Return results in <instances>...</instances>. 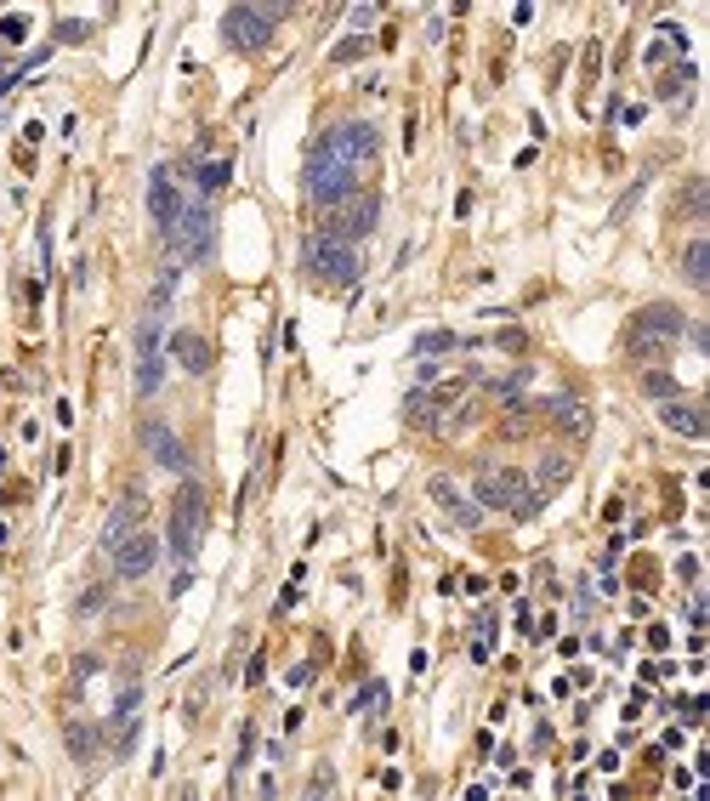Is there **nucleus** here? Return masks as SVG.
I'll return each instance as SVG.
<instances>
[{"mask_svg": "<svg viewBox=\"0 0 710 801\" xmlns=\"http://www.w3.org/2000/svg\"><path fill=\"white\" fill-rule=\"evenodd\" d=\"M302 182H307V194L319 199V205H341L347 194H358V171L341 160L336 148L324 143V137H313V148H307V171H302Z\"/></svg>", "mask_w": 710, "mask_h": 801, "instance_id": "obj_1", "label": "nucleus"}, {"mask_svg": "<svg viewBox=\"0 0 710 801\" xmlns=\"http://www.w3.org/2000/svg\"><path fill=\"white\" fill-rule=\"evenodd\" d=\"M472 495H478V506L517 512V517H529L534 506H540V489H534L523 472H512V466H483L478 483H472Z\"/></svg>", "mask_w": 710, "mask_h": 801, "instance_id": "obj_2", "label": "nucleus"}, {"mask_svg": "<svg viewBox=\"0 0 710 801\" xmlns=\"http://www.w3.org/2000/svg\"><path fill=\"white\" fill-rule=\"evenodd\" d=\"M302 262L319 273L324 285H353V279H358V250L341 245V239H330V233H313V239H307Z\"/></svg>", "mask_w": 710, "mask_h": 801, "instance_id": "obj_3", "label": "nucleus"}, {"mask_svg": "<svg viewBox=\"0 0 710 801\" xmlns=\"http://www.w3.org/2000/svg\"><path fill=\"white\" fill-rule=\"evenodd\" d=\"M375 222H381V199L375 194H347L341 205H330V222H324L319 233H330V239H341V245H358L364 233H375Z\"/></svg>", "mask_w": 710, "mask_h": 801, "instance_id": "obj_4", "label": "nucleus"}, {"mask_svg": "<svg viewBox=\"0 0 710 801\" xmlns=\"http://www.w3.org/2000/svg\"><path fill=\"white\" fill-rule=\"evenodd\" d=\"M688 330V319L676 313L671 302H654V307H642L637 324H631V353H665L676 336Z\"/></svg>", "mask_w": 710, "mask_h": 801, "instance_id": "obj_5", "label": "nucleus"}, {"mask_svg": "<svg viewBox=\"0 0 710 801\" xmlns=\"http://www.w3.org/2000/svg\"><path fill=\"white\" fill-rule=\"evenodd\" d=\"M279 6H228V18H222V35L239 46V52H256V46H267L273 40V29H279Z\"/></svg>", "mask_w": 710, "mask_h": 801, "instance_id": "obj_6", "label": "nucleus"}, {"mask_svg": "<svg viewBox=\"0 0 710 801\" xmlns=\"http://www.w3.org/2000/svg\"><path fill=\"white\" fill-rule=\"evenodd\" d=\"M199 529H205V489L199 483H182L177 506H171V552L188 563L199 552Z\"/></svg>", "mask_w": 710, "mask_h": 801, "instance_id": "obj_7", "label": "nucleus"}, {"mask_svg": "<svg viewBox=\"0 0 710 801\" xmlns=\"http://www.w3.org/2000/svg\"><path fill=\"white\" fill-rule=\"evenodd\" d=\"M324 143L336 148L353 171H364V165H375V154H381V131L364 125V120H353V125H330V131H324Z\"/></svg>", "mask_w": 710, "mask_h": 801, "instance_id": "obj_8", "label": "nucleus"}, {"mask_svg": "<svg viewBox=\"0 0 710 801\" xmlns=\"http://www.w3.org/2000/svg\"><path fill=\"white\" fill-rule=\"evenodd\" d=\"M165 245H171V250H182L188 262H205V256H211V211H205L199 199H188V205H182V222H177V233H171Z\"/></svg>", "mask_w": 710, "mask_h": 801, "instance_id": "obj_9", "label": "nucleus"}, {"mask_svg": "<svg viewBox=\"0 0 710 801\" xmlns=\"http://www.w3.org/2000/svg\"><path fill=\"white\" fill-rule=\"evenodd\" d=\"M182 205H188V199L177 194V177H171V171H154V177H148V216H154V228L165 233V239H171V233H177V222H182Z\"/></svg>", "mask_w": 710, "mask_h": 801, "instance_id": "obj_10", "label": "nucleus"}, {"mask_svg": "<svg viewBox=\"0 0 710 801\" xmlns=\"http://www.w3.org/2000/svg\"><path fill=\"white\" fill-rule=\"evenodd\" d=\"M108 557H114L120 580H142V574L160 563V540H154L148 529H137V534H125V540H120V546H114Z\"/></svg>", "mask_w": 710, "mask_h": 801, "instance_id": "obj_11", "label": "nucleus"}, {"mask_svg": "<svg viewBox=\"0 0 710 801\" xmlns=\"http://www.w3.org/2000/svg\"><path fill=\"white\" fill-rule=\"evenodd\" d=\"M137 392L142 398L160 392V313H148L137 330Z\"/></svg>", "mask_w": 710, "mask_h": 801, "instance_id": "obj_12", "label": "nucleus"}, {"mask_svg": "<svg viewBox=\"0 0 710 801\" xmlns=\"http://www.w3.org/2000/svg\"><path fill=\"white\" fill-rule=\"evenodd\" d=\"M142 517H148V495H142V489H125L120 506H114V512H108V523H103V546H108V552L120 546L125 534L142 529Z\"/></svg>", "mask_w": 710, "mask_h": 801, "instance_id": "obj_13", "label": "nucleus"}, {"mask_svg": "<svg viewBox=\"0 0 710 801\" xmlns=\"http://www.w3.org/2000/svg\"><path fill=\"white\" fill-rule=\"evenodd\" d=\"M659 427H665V432H682V438H705L710 421H705V410H699V404H688V398H665V404H659Z\"/></svg>", "mask_w": 710, "mask_h": 801, "instance_id": "obj_14", "label": "nucleus"}, {"mask_svg": "<svg viewBox=\"0 0 710 801\" xmlns=\"http://www.w3.org/2000/svg\"><path fill=\"white\" fill-rule=\"evenodd\" d=\"M142 444H148V455H154L165 472H188V449L177 444V432H171V427L148 421V427H142Z\"/></svg>", "mask_w": 710, "mask_h": 801, "instance_id": "obj_15", "label": "nucleus"}, {"mask_svg": "<svg viewBox=\"0 0 710 801\" xmlns=\"http://www.w3.org/2000/svg\"><path fill=\"white\" fill-rule=\"evenodd\" d=\"M432 506H438V512H449L455 523H461V529H478V517H483L478 500H466L449 478H432Z\"/></svg>", "mask_w": 710, "mask_h": 801, "instance_id": "obj_16", "label": "nucleus"}, {"mask_svg": "<svg viewBox=\"0 0 710 801\" xmlns=\"http://www.w3.org/2000/svg\"><path fill=\"white\" fill-rule=\"evenodd\" d=\"M171 353L182 358V370H194V375L211 370V347H205L199 330H177V336H171Z\"/></svg>", "mask_w": 710, "mask_h": 801, "instance_id": "obj_17", "label": "nucleus"}, {"mask_svg": "<svg viewBox=\"0 0 710 801\" xmlns=\"http://www.w3.org/2000/svg\"><path fill=\"white\" fill-rule=\"evenodd\" d=\"M551 415H557V427L574 432V438H586L591 432V410L580 404V398H551Z\"/></svg>", "mask_w": 710, "mask_h": 801, "instance_id": "obj_18", "label": "nucleus"}, {"mask_svg": "<svg viewBox=\"0 0 710 801\" xmlns=\"http://www.w3.org/2000/svg\"><path fill=\"white\" fill-rule=\"evenodd\" d=\"M568 472H574V461H568L563 449H546V455H540V495H546V489H557Z\"/></svg>", "mask_w": 710, "mask_h": 801, "instance_id": "obj_19", "label": "nucleus"}, {"mask_svg": "<svg viewBox=\"0 0 710 801\" xmlns=\"http://www.w3.org/2000/svg\"><path fill=\"white\" fill-rule=\"evenodd\" d=\"M682 273H688L699 290L710 285V245H705V239H693V245H688V256H682Z\"/></svg>", "mask_w": 710, "mask_h": 801, "instance_id": "obj_20", "label": "nucleus"}, {"mask_svg": "<svg viewBox=\"0 0 710 801\" xmlns=\"http://www.w3.org/2000/svg\"><path fill=\"white\" fill-rule=\"evenodd\" d=\"M69 750H74V762H91V756H97V733H91V722H69Z\"/></svg>", "mask_w": 710, "mask_h": 801, "instance_id": "obj_21", "label": "nucleus"}, {"mask_svg": "<svg viewBox=\"0 0 710 801\" xmlns=\"http://www.w3.org/2000/svg\"><path fill=\"white\" fill-rule=\"evenodd\" d=\"M483 387L495 392V398H506V404H517L523 398V375H483Z\"/></svg>", "mask_w": 710, "mask_h": 801, "instance_id": "obj_22", "label": "nucleus"}, {"mask_svg": "<svg viewBox=\"0 0 710 801\" xmlns=\"http://www.w3.org/2000/svg\"><path fill=\"white\" fill-rule=\"evenodd\" d=\"M455 347H461V336H449V330H432V336H421L415 341V353H455Z\"/></svg>", "mask_w": 710, "mask_h": 801, "instance_id": "obj_23", "label": "nucleus"}, {"mask_svg": "<svg viewBox=\"0 0 710 801\" xmlns=\"http://www.w3.org/2000/svg\"><path fill=\"white\" fill-rule=\"evenodd\" d=\"M228 171H233L228 160H211V165H205V171H199V188H205V194H216V188L228 182Z\"/></svg>", "mask_w": 710, "mask_h": 801, "instance_id": "obj_24", "label": "nucleus"}, {"mask_svg": "<svg viewBox=\"0 0 710 801\" xmlns=\"http://www.w3.org/2000/svg\"><path fill=\"white\" fill-rule=\"evenodd\" d=\"M642 387L654 392V398H676V381H671V375H648V381H642Z\"/></svg>", "mask_w": 710, "mask_h": 801, "instance_id": "obj_25", "label": "nucleus"}, {"mask_svg": "<svg viewBox=\"0 0 710 801\" xmlns=\"http://www.w3.org/2000/svg\"><path fill=\"white\" fill-rule=\"evenodd\" d=\"M0 35H6V40H23V18H0Z\"/></svg>", "mask_w": 710, "mask_h": 801, "instance_id": "obj_26", "label": "nucleus"}, {"mask_svg": "<svg viewBox=\"0 0 710 801\" xmlns=\"http://www.w3.org/2000/svg\"><path fill=\"white\" fill-rule=\"evenodd\" d=\"M358 52H364V40H347V46H336L330 57H336V63H347V57H358Z\"/></svg>", "mask_w": 710, "mask_h": 801, "instance_id": "obj_27", "label": "nucleus"}, {"mask_svg": "<svg viewBox=\"0 0 710 801\" xmlns=\"http://www.w3.org/2000/svg\"><path fill=\"white\" fill-rule=\"evenodd\" d=\"M12 80H18V69H0V97H6V86H12Z\"/></svg>", "mask_w": 710, "mask_h": 801, "instance_id": "obj_28", "label": "nucleus"}]
</instances>
